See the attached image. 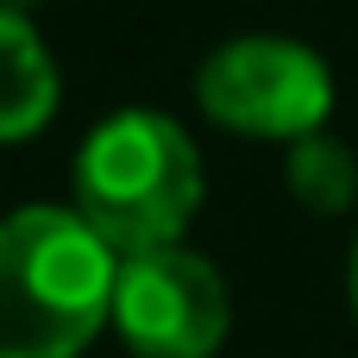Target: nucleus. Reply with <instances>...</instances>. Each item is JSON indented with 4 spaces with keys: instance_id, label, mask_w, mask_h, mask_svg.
<instances>
[{
    "instance_id": "8",
    "label": "nucleus",
    "mask_w": 358,
    "mask_h": 358,
    "mask_svg": "<svg viewBox=\"0 0 358 358\" xmlns=\"http://www.w3.org/2000/svg\"><path fill=\"white\" fill-rule=\"evenodd\" d=\"M0 6H13V13H25V19H31V13H38L44 0H0Z\"/></svg>"
},
{
    "instance_id": "1",
    "label": "nucleus",
    "mask_w": 358,
    "mask_h": 358,
    "mask_svg": "<svg viewBox=\"0 0 358 358\" xmlns=\"http://www.w3.org/2000/svg\"><path fill=\"white\" fill-rule=\"evenodd\" d=\"M208 195L201 145L176 113L157 107H120L107 113L69 164V214L113 252H164L182 245Z\"/></svg>"
},
{
    "instance_id": "2",
    "label": "nucleus",
    "mask_w": 358,
    "mask_h": 358,
    "mask_svg": "<svg viewBox=\"0 0 358 358\" xmlns=\"http://www.w3.org/2000/svg\"><path fill=\"white\" fill-rule=\"evenodd\" d=\"M120 258L57 201L0 214V358H82L113 315Z\"/></svg>"
},
{
    "instance_id": "7",
    "label": "nucleus",
    "mask_w": 358,
    "mask_h": 358,
    "mask_svg": "<svg viewBox=\"0 0 358 358\" xmlns=\"http://www.w3.org/2000/svg\"><path fill=\"white\" fill-rule=\"evenodd\" d=\"M346 296H352V321H358V239H352V264H346Z\"/></svg>"
},
{
    "instance_id": "6",
    "label": "nucleus",
    "mask_w": 358,
    "mask_h": 358,
    "mask_svg": "<svg viewBox=\"0 0 358 358\" xmlns=\"http://www.w3.org/2000/svg\"><path fill=\"white\" fill-rule=\"evenodd\" d=\"M283 189L308 214H352L358 208V151L340 132H315L283 151Z\"/></svg>"
},
{
    "instance_id": "4",
    "label": "nucleus",
    "mask_w": 358,
    "mask_h": 358,
    "mask_svg": "<svg viewBox=\"0 0 358 358\" xmlns=\"http://www.w3.org/2000/svg\"><path fill=\"white\" fill-rule=\"evenodd\" d=\"M107 327L132 358H220L233 334V289L220 264L189 245L138 252L120 258Z\"/></svg>"
},
{
    "instance_id": "3",
    "label": "nucleus",
    "mask_w": 358,
    "mask_h": 358,
    "mask_svg": "<svg viewBox=\"0 0 358 358\" xmlns=\"http://www.w3.org/2000/svg\"><path fill=\"white\" fill-rule=\"evenodd\" d=\"M195 107L258 145H302L334 120V69L315 44L283 31H239L214 44L195 69Z\"/></svg>"
},
{
    "instance_id": "5",
    "label": "nucleus",
    "mask_w": 358,
    "mask_h": 358,
    "mask_svg": "<svg viewBox=\"0 0 358 358\" xmlns=\"http://www.w3.org/2000/svg\"><path fill=\"white\" fill-rule=\"evenodd\" d=\"M63 69L38 31V19L0 6V145H25L57 120Z\"/></svg>"
}]
</instances>
